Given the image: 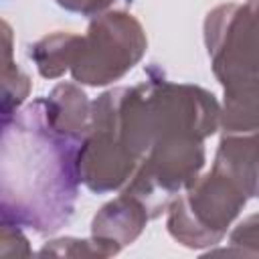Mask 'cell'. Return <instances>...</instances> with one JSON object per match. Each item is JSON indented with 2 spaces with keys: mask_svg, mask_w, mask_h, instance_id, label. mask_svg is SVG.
<instances>
[{
  "mask_svg": "<svg viewBox=\"0 0 259 259\" xmlns=\"http://www.w3.org/2000/svg\"><path fill=\"white\" fill-rule=\"evenodd\" d=\"M81 144L53 125L45 101L4 115L0 148L2 221L20 229L55 231L73 212Z\"/></svg>",
  "mask_w": 259,
  "mask_h": 259,
  "instance_id": "cell-1",
  "label": "cell"
}]
</instances>
